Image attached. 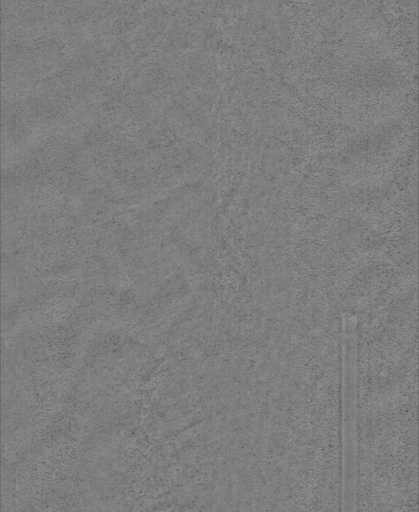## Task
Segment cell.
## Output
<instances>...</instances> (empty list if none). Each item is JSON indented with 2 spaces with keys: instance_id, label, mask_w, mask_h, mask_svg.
Listing matches in <instances>:
<instances>
[{
  "instance_id": "obj_1",
  "label": "cell",
  "mask_w": 419,
  "mask_h": 512,
  "mask_svg": "<svg viewBox=\"0 0 419 512\" xmlns=\"http://www.w3.org/2000/svg\"><path fill=\"white\" fill-rule=\"evenodd\" d=\"M343 504L353 509L357 488L356 317L344 318L343 352Z\"/></svg>"
}]
</instances>
